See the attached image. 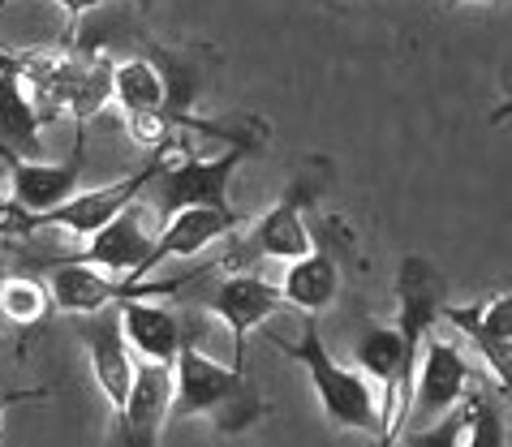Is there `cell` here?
I'll use <instances>...</instances> for the list:
<instances>
[{"label":"cell","instance_id":"obj_1","mask_svg":"<svg viewBox=\"0 0 512 447\" xmlns=\"http://www.w3.org/2000/svg\"><path fill=\"white\" fill-rule=\"evenodd\" d=\"M173 417H207L220 435H241L263 417V396L241 366L181 344L173 357Z\"/></svg>","mask_w":512,"mask_h":447},{"label":"cell","instance_id":"obj_2","mask_svg":"<svg viewBox=\"0 0 512 447\" xmlns=\"http://www.w3.org/2000/svg\"><path fill=\"white\" fill-rule=\"evenodd\" d=\"M267 340L310 374V387H315L327 422L340 430H362V435L383 439V413H379V396L371 379L336 362L332 349L319 336V314H306L302 340H284V336H267Z\"/></svg>","mask_w":512,"mask_h":447},{"label":"cell","instance_id":"obj_3","mask_svg":"<svg viewBox=\"0 0 512 447\" xmlns=\"http://www.w3.org/2000/svg\"><path fill=\"white\" fill-rule=\"evenodd\" d=\"M207 271L211 267L194 271V276H177V280H130V276H117V271H104L91 263L56 258L48 267V288H52L56 310L78 319V314H95V310L117 306V301H130V297H173L186 284H194L198 276H207Z\"/></svg>","mask_w":512,"mask_h":447},{"label":"cell","instance_id":"obj_4","mask_svg":"<svg viewBox=\"0 0 512 447\" xmlns=\"http://www.w3.org/2000/svg\"><path fill=\"white\" fill-rule=\"evenodd\" d=\"M168 151H173V147L151 151V160L142 164L134 177H125V181L95 185V190H74V194L65 198V203H56V207H48V211H31V233H39V228H65L69 237H82V241H87L91 233H99V228H104L112 215H121L155 177H160Z\"/></svg>","mask_w":512,"mask_h":447},{"label":"cell","instance_id":"obj_5","mask_svg":"<svg viewBox=\"0 0 512 447\" xmlns=\"http://www.w3.org/2000/svg\"><path fill=\"white\" fill-rule=\"evenodd\" d=\"M250 147H229L220 155H194L186 151L181 160H173V151H168V160L160 168V177H155V207H160V220L164 215H173L181 207H194V203H207V207H229V177L233 168L241 164V155Z\"/></svg>","mask_w":512,"mask_h":447},{"label":"cell","instance_id":"obj_6","mask_svg":"<svg viewBox=\"0 0 512 447\" xmlns=\"http://www.w3.org/2000/svg\"><path fill=\"white\" fill-rule=\"evenodd\" d=\"M310 203H315V185L293 181L289 190L280 194V203L254 220V228L241 237V245L224 258V267H241V263H250V258H280V263H289V258L306 254L310 245H315L310 220H306Z\"/></svg>","mask_w":512,"mask_h":447},{"label":"cell","instance_id":"obj_7","mask_svg":"<svg viewBox=\"0 0 512 447\" xmlns=\"http://www.w3.org/2000/svg\"><path fill=\"white\" fill-rule=\"evenodd\" d=\"M448 306V280L431 258L409 254L396 267V336H401L405 362L418 366L426 331H435V323L444 319Z\"/></svg>","mask_w":512,"mask_h":447},{"label":"cell","instance_id":"obj_8","mask_svg":"<svg viewBox=\"0 0 512 447\" xmlns=\"http://www.w3.org/2000/svg\"><path fill=\"white\" fill-rule=\"evenodd\" d=\"M474 383V366L457 340H444L435 331H426L418 366H414V387H409V413L444 417Z\"/></svg>","mask_w":512,"mask_h":447},{"label":"cell","instance_id":"obj_9","mask_svg":"<svg viewBox=\"0 0 512 447\" xmlns=\"http://www.w3.org/2000/svg\"><path fill=\"white\" fill-rule=\"evenodd\" d=\"M203 306L233 331V366L246 370L250 331L272 319V314L284 306V297H280V284L254 276V271H237V276H224L216 288H211Z\"/></svg>","mask_w":512,"mask_h":447},{"label":"cell","instance_id":"obj_10","mask_svg":"<svg viewBox=\"0 0 512 447\" xmlns=\"http://www.w3.org/2000/svg\"><path fill=\"white\" fill-rule=\"evenodd\" d=\"M444 323H452V331L474 344V353L482 357V366L491 370L495 387L508 400V379H512V293H491L487 301H474V306H444Z\"/></svg>","mask_w":512,"mask_h":447},{"label":"cell","instance_id":"obj_11","mask_svg":"<svg viewBox=\"0 0 512 447\" xmlns=\"http://www.w3.org/2000/svg\"><path fill=\"white\" fill-rule=\"evenodd\" d=\"M168 417H173V362H147V357H138L125 405L117 409L121 439L138 447L160 443Z\"/></svg>","mask_w":512,"mask_h":447},{"label":"cell","instance_id":"obj_12","mask_svg":"<svg viewBox=\"0 0 512 447\" xmlns=\"http://www.w3.org/2000/svg\"><path fill=\"white\" fill-rule=\"evenodd\" d=\"M241 224H246V211H237L233 203L229 207L194 203V207H181L173 215H164V228H160V237L151 241V254H147V267H142V276H151V271L160 267V263H168V258H194V254H203L211 241L233 237Z\"/></svg>","mask_w":512,"mask_h":447},{"label":"cell","instance_id":"obj_13","mask_svg":"<svg viewBox=\"0 0 512 447\" xmlns=\"http://www.w3.org/2000/svg\"><path fill=\"white\" fill-rule=\"evenodd\" d=\"M78 336L87 344V357H91V374L99 383V392L112 409L125 405V392H130V379H134V349L125 344V331H121V310H95V314H78Z\"/></svg>","mask_w":512,"mask_h":447},{"label":"cell","instance_id":"obj_14","mask_svg":"<svg viewBox=\"0 0 512 447\" xmlns=\"http://www.w3.org/2000/svg\"><path fill=\"white\" fill-rule=\"evenodd\" d=\"M151 241L147 228H142V203L134 198L121 215L99 228V233L87 237L78 254H69L74 263H91V267H104V271H117V276H130V280H147L142 267H147V254H151Z\"/></svg>","mask_w":512,"mask_h":447},{"label":"cell","instance_id":"obj_15","mask_svg":"<svg viewBox=\"0 0 512 447\" xmlns=\"http://www.w3.org/2000/svg\"><path fill=\"white\" fill-rule=\"evenodd\" d=\"M5 160H9L13 198L31 211H48L56 203H65L82 181V125H78V138H74V151H69V160H61V164L26 160V155H5Z\"/></svg>","mask_w":512,"mask_h":447},{"label":"cell","instance_id":"obj_16","mask_svg":"<svg viewBox=\"0 0 512 447\" xmlns=\"http://www.w3.org/2000/svg\"><path fill=\"white\" fill-rule=\"evenodd\" d=\"M280 297H284V306H293L302 314H323L340 297V263L319 237H315V245H310L306 254H297V258L284 263Z\"/></svg>","mask_w":512,"mask_h":447},{"label":"cell","instance_id":"obj_17","mask_svg":"<svg viewBox=\"0 0 512 447\" xmlns=\"http://www.w3.org/2000/svg\"><path fill=\"white\" fill-rule=\"evenodd\" d=\"M117 310H121L125 344L147 362H173L177 349L186 344L177 310L164 306V297H130L117 301Z\"/></svg>","mask_w":512,"mask_h":447},{"label":"cell","instance_id":"obj_18","mask_svg":"<svg viewBox=\"0 0 512 447\" xmlns=\"http://www.w3.org/2000/svg\"><path fill=\"white\" fill-rule=\"evenodd\" d=\"M39 112L31 104L22 74L5 61L0 52V151L5 155H26V160H44V142H39Z\"/></svg>","mask_w":512,"mask_h":447},{"label":"cell","instance_id":"obj_19","mask_svg":"<svg viewBox=\"0 0 512 447\" xmlns=\"http://www.w3.org/2000/svg\"><path fill=\"white\" fill-rule=\"evenodd\" d=\"M112 104H121V112H168V86L155 56L112 61Z\"/></svg>","mask_w":512,"mask_h":447},{"label":"cell","instance_id":"obj_20","mask_svg":"<svg viewBox=\"0 0 512 447\" xmlns=\"http://www.w3.org/2000/svg\"><path fill=\"white\" fill-rule=\"evenodd\" d=\"M56 310L48 280L39 276H0V319L13 327H35Z\"/></svg>","mask_w":512,"mask_h":447},{"label":"cell","instance_id":"obj_21","mask_svg":"<svg viewBox=\"0 0 512 447\" xmlns=\"http://www.w3.org/2000/svg\"><path fill=\"white\" fill-rule=\"evenodd\" d=\"M5 5V0H0ZM56 9L65 13V26H69V35H65V43H74L78 39V26H82V18H87L91 9H99V5H108V0H52ZM138 5H147V0H138Z\"/></svg>","mask_w":512,"mask_h":447},{"label":"cell","instance_id":"obj_22","mask_svg":"<svg viewBox=\"0 0 512 447\" xmlns=\"http://www.w3.org/2000/svg\"><path fill=\"white\" fill-rule=\"evenodd\" d=\"M35 396H44V392H9V396H0V430H5V413L18 405V400H35Z\"/></svg>","mask_w":512,"mask_h":447},{"label":"cell","instance_id":"obj_23","mask_svg":"<svg viewBox=\"0 0 512 447\" xmlns=\"http://www.w3.org/2000/svg\"><path fill=\"white\" fill-rule=\"evenodd\" d=\"M448 5H474V0H448Z\"/></svg>","mask_w":512,"mask_h":447}]
</instances>
